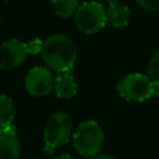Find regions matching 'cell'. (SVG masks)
Here are the masks:
<instances>
[{"instance_id": "14", "label": "cell", "mask_w": 159, "mask_h": 159, "mask_svg": "<svg viewBox=\"0 0 159 159\" xmlns=\"http://www.w3.org/2000/svg\"><path fill=\"white\" fill-rule=\"evenodd\" d=\"M137 4L147 10V11H158L159 10V0H135Z\"/></svg>"}, {"instance_id": "2", "label": "cell", "mask_w": 159, "mask_h": 159, "mask_svg": "<svg viewBox=\"0 0 159 159\" xmlns=\"http://www.w3.org/2000/svg\"><path fill=\"white\" fill-rule=\"evenodd\" d=\"M117 91L125 101L143 102L152 97L159 96V84L149 76L142 73L125 75L117 84Z\"/></svg>"}, {"instance_id": "7", "label": "cell", "mask_w": 159, "mask_h": 159, "mask_svg": "<svg viewBox=\"0 0 159 159\" xmlns=\"http://www.w3.org/2000/svg\"><path fill=\"white\" fill-rule=\"evenodd\" d=\"M29 52V45L17 39H11L2 42L0 48L1 70H11L20 66L25 61Z\"/></svg>"}, {"instance_id": "17", "label": "cell", "mask_w": 159, "mask_h": 159, "mask_svg": "<svg viewBox=\"0 0 159 159\" xmlns=\"http://www.w3.org/2000/svg\"><path fill=\"white\" fill-rule=\"evenodd\" d=\"M106 1H116V0H106Z\"/></svg>"}, {"instance_id": "16", "label": "cell", "mask_w": 159, "mask_h": 159, "mask_svg": "<svg viewBox=\"0 0 159 159\" xmlns=\"http://www.w3.org/2000/svg\"><path fill=\"white\" fill-rule=\"evenodd\" d=\"M55 159H76V158L72 157V155H70V154H61V155L56 157Z\"/></svg>"}, {"instance_id": "4", "label": "cell", "mask_w": 159, "mask_h": 159, "mask_svg": "<svg viewBox=\"0 0 159 159\" xmlns=\"http://www.w3.org/2000/svg\"><path fill=\"white\" fill-rule=\"evenodd\" d=\"M72 133L71 117L65 112L53 113L46 122L43 130L45 152L47 154L53 153L55 148L63 145L68 142Z\"/></svg>"}, {"instance_id": "11", "label": "cell", "mask_w": 159, "mask_h": 159, "mask_svg": "<svg viewBox=\"0 0 159 159\" xmlns=\"http://www.w3.org/2000/svg\"><path fill=\"white\" fill-rule=\"evenodd\" d=\"M55 12L63 19L76 15L78 10V0H51Z\"/></svg>"}, {"instance_id": "10", "label": "cell", "mask_w": 159, "mask_h": 159, "mask_svg": "<svg viewBox=\"0 0 159 159\" xmlns=\"http://www.w3.org/2000/svg\"><path fill=\"white\" fill-rule=\"evenodd\" d=\"M55 93L60 98L70 99L77 93V82L72 72H60L55 78Z\"/></svg>"}, {"instance_id": "8", "label": "cell", "mask_w": 159, "mask_h": 159, "mask_svg": "<svg viewBox=\"0 0 159 159\" xmlns=\"http://www.w3.org/2000/svg\"><path fill=\"white\" fill-rule=\"evenodd\" d=\"M20 155V142L16 128L11 124L0 129V159H17Z\"/></svg>"}, {"instance_id": "12", "label": "cell", "mask_w": 159, "mask_h": 159, "mask_svg": "<svg viewBox=\"0 0 159 159\" xmlns=\"http://www.w3.org/2000/svg\"><path fill=\"white\" fill-rule=\"evenodd\" d=\"M14 114H15V111H14V103L11 98L2 94L1 101H0V125L1 128L12 124Z\"/></svg>"}, {"instance_id": "5", "label": "cell", "mask_w": 159, "mask_h": 159, "mask_svg": "<svg viewBox=\"0 0 159 159\" xmlns=\"http://www.w3.org/2000/svg\"><path fill=\"white\" fill-rule=\"evenodd\" d=\"M77 27L88 35L101 31L107 22V14L103 6L97 1H86L78 6L75 15Z\"/></svg>"}, {"instance_id": "1", "label": "cell", "mask_w": 159, "mask_h": 159, "mask_svg": "<svg viewBox=\"0 0 159 159\" xmlns=\"http://www.w3.org/2000/svg\"><path fill=\"white\" fill-rule=\"evenodd\" d=\"M41 55L48 68L57 73L72 72L77 57V48L68 36L52 35L42 43Z\"/></svg>"}, {"instance_id": "18", "label": "cell", "mask_w": 159, "mask_h": 159, "mask_svg": "<svg viewBox=\"0 0 159 159\" xmlns=\"http://www.w3.org/2000/svg\"><path fill=\"white\" fill-rule=\"evenodd\" d=\"M5 1H9V0H5Z\"/></svg>"}, {"instance_id": "9", "label": "cell", "mask_w": 159, "mask_h": 159, "mask_svg": "<svg viewBox=\"0 0 159 159\" xmlns=\"http://www.w3.org/2000/svg\"><path fill=\"white\" fill-rule=\"evenodd\" d=\"M107 21L116 29H120V27H125L129 22V17H130V11L128 9V6L118 0L116 1H111L107 10Z\"/></svg>"}, {"instance_id": "3", "label": "cell", "mask_w": 159, "mask_h": 159, "mask_svg": "<svg viewBox=\"0 0 159 159\" xmlns=\"http://www.w3.org/2000/svg\"><path fill=\"white\" fill-rule=\"evenodd\" d=\"M103 139L104 134L99 124L89 119L82 122L77 127L73 134V145L81 157L92 158L97 155L103 144Z\"/></svg>"}, {"instance_id": "6", "label": "cell", "mask_w": 159, "mask_h": 159, "mask_svg": "<svg viewBox=\"0 0 159 159\" xmlns=\"http://www.w3.org/2000/svg\"><path fill=\"white\" fill-rule=\"evenodd\" d=\"M55 87V78L50 68L36 66L31 68L25 77L26 91L36 97L46 96Z\"/></svg>"}, {"instance_id": "15", "label": "cell", "mask_w": 159, "mask_h": 159, "mask_svg": "<svg viewBox=\"0 0 159 159\" xmlns=\"http://www.w3.org/2000/svg\"><path fill=\"white\" fill-rule=\"evenodd\" d=\"M89 159H114L113 157H111V155H107V154H97V155H94V157H92V158H89Z\"/></svg>"}, {"instance_id": "13", "label": "cell", "mask_w": 159, "mask_h": 159, "mask_svg": "<svg viewBox=\"0 0 159 159\" xmlns=\"http://www.w3.org/2000/svg\"><path fill=\"white\" fill-rule=\"evenodd\" d=\"M148 75L155 83L159 84V50L152 56L148 63Z\"/></svg>"}]
</instances>
